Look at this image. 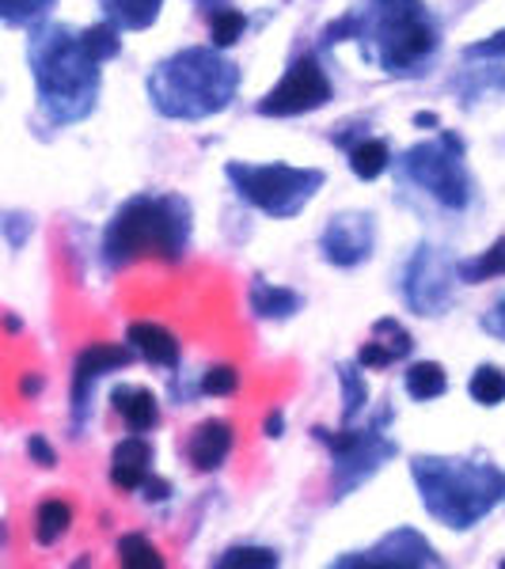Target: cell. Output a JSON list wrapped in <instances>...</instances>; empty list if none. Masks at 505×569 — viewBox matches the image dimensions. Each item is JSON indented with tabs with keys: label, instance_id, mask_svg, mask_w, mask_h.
I'll return each instance as SVG.
<instances>
[{
	"label": "cell",
	"instance_id": "obj_30",
	"mask_svg": "<svg viewBox=\"0 0 505 569\" xmlns=\"http://www.w3.org/2000/svg\"><path fill=\"white\" fill-rule=\"evenodd\" d=\"M373 334H377V342L388 345V350H392L400 361L411 357V350H415V338L400 327V319H377L373 323Z\"/></svg>",
	"mask_w": 505,
	"mask_h": 569
},
{
	"label": "cell",
	"instance_id": "obj_13",
	"mask_svg": "<svg viewBox=\"0 0 505 569\" xmlns=\"http://www.w3.org/2000/svg\"><path fill=\"white\" fill-rule=\"evenodd\" d=\"M334 566H357V569H415V566H441L438 551L415 532V528H395L392 535L377 543L373 551H362L354 558H339Z\"/></svg>",
	"mask_w": 505,
	"mask_h": 569
},
{
	"label": "cell",
	"instance_id": "obj_10",
	"mask_svg": "<svg viewBox=\"0 0 505 569\" xmlns=\"http://www.w3.org/2000/svg\"><path fill=\"white\" fill-rule=\"evenodd\" d=\"M453 266L445 263V255L433 248H418L415 255L403 266V300H407L411 312L418 315H441L453 304V278H449Z\"/></svg>",
	"mask_w": 505,
	"mask_h": 569
},
{
	"label": "cell",
	"instance_id": "obj_42",
	"mask_svg": "<svg viewBox=\"0 0 505 569\" xmlns=\"http://www.w3.org/2000/svg\"><path fill=\"white\" fill-rule=\"evenodd\" d=\"M4 540H8V524L0 520V547H4Z\"/></svg>",
	"mask_w": 505,
	"mask_h": 569
},
{
	"label": "cell",
	"instance_id": "obj_20",
	"mask_svg": "<svg viewBox=\"0 0 505 569\" xmlns=\"http://www.w3.org/2000/svg\"><path fill=\"white\" fill-rule=\"evenodd\" d=\"M99 8L118 30H149L160 20L164 0H99Z\"/></svg>",
	"mask_w": 505,
	"mask_h": 569
},
{
	"label": "cell",
	"instance_id": "obj_16",
	"mask_svg": "<svg viewBox=\"0 0 505 569\" xmlns=\"http://www.w3.org/2000/svg\"><path fill=\"white\" fill-rule=\"evenodd\" d=\"M111 406L122 421H126L129 433H149L160 421V403L149 388H137V383H122L111 391Z\"/></svg>",
	"mask_w": 505,
	"mask_h": 569
},
{
	"label": "cell",
	"instance_id": "obj_37",
	"mask_svg": "<svg viewBox=\"0 0 505 569\" xmlns=\"http://www.w3.org/2000/svg\"><path fill=\"white\" fill-rule=\"evenodd\" d=\"M141 494H144V502H164L167 494H172V482L167 479H156V475H144V482H141Z\"/></svg>",
	"mask_w": 505,
	"mask_h": 569
},
{
	"label": "cell",
	"instance_id": "obj_26",
	"mask_svg": "<svg viewBox=\"0 0 505 569\" xmlns=\"http://www.w3.org/2000/svg\"><path fill=\"white\" fill-rule=\"evenodd\" d=\"M122 30L114 27L111 20H103V23H96V27H88V30H80V42H84V50L91 53V58L103 65V61H111V58H118L122 53Z\"/></svg>",
	"mask_w": 505,
	"mask_h": 569
},
{
	"label": "cell",
	"instance_id": "obj_41",
	"mask_svg": "<svg viewBox=\"0 0 505 569\" xmlns=\"http://www.w3.org/2000/svg\"><path fill=\"white\" fill-rule=\"evenodd\" d=\"M20 327H23V323L15 319V315H4V330H12V334H15V330H20Z\"/></svg>",
	"mask_w": 505,
	"mask_h": 569
},
{
	"label": "cell",
	"instance_id": "obj_36",
	"mask_svg": "<svg viewBox=\"0 0 505 569\" xmlns=\"http://www.w3.org/2000/svg\"><path fill=\"white\" fill-rule=\"evenodd\" d=\"M479 323H483L487 334H494L498 342H505V300H498V304H494L491 312H487Z\"/></svg>",
	"mask_w": 505,
	"mask_h": 569
},
{
	"label": "cell",
	"instance_id": "obj_19",
	"mask_svg": "<svg viewBox=\"0 0 505 569\" xmlns=\"http://www.w3.org/2000/svg\"><path fill=\"white\" fill-rule=\"evenodd\" d=\"M346 164L357 179L365 182L380 179V175L392 167V149H388V141H380V137H362V141L346 144Z\"/></svg>",
	"mask_w": 505,
	"mask_h": 569
},
{
	"label": "cell",
	"instance_id": "obj_31",
	"mask_svg": "<svg viewBox=\"0 0 505 569\" xmlns=\"http://www.w3.org/2000/svg\"><path fill=\"white\" fill-rule=\"evenodd\" d=\"M240 388V368L236 365H213L210 372L202 376V395H213V399H225Z\"/></svg>",
	"mask_w": 505,
	"mask_h": 569
},
{
	"label": "cell",
	"instance_id": "obj_3",
	"mask_svg": "<svg viewBox=\"0 0 505 569\" xmlns=\"http://www.w3.org/2000/svg\"><path fill=\"white\" fill-rule=\"evenodd\" d=\"M190 243V205L179 194H137L111 217L103 232V263L111 270L160 258L179 263Z\"/></svg>",
	"mask_w": 505,
	"mask_h": 569
},
{
	"label": "cell",
	"instance_id": "obj_38",
	"mask_svg": "<svg viewBox=\"0 0 505 569\" xmlns=\"http://www.w3.org/2000/svg\"><path fill=\"white\" fill-rule=\"evenodd\" d=\"M263 433L270 437V441H278V437L286 433V418H281V410L266 414V421H263Z\"/></svg>",
	"mask_w": 505,
	"mask_h": 569
},
{
	"label": "cell",
	"instance_id": "obj_1",
	"mask_svg": "<svg viewBox=\"0 0 505 569\" xmlns=\"http://www.w3.org/2000/svg\"><path fill=\"white\" fill-rule=\"evenodd\" d=\"M30 76H35L38 111L50 126H73L96 111L99 99V61L84 50L80 35L61 23H35L27 42Z\"/></svg>",
	"mask_w": 505,
	"mask_h": 569
},
{
	"label": "cell",
	"instance_id": "obj_14",
	"mask_svg": "<svg viewBox=\"0 0 505 569\" xmlns=\"http://www.w3.org/2000/svg\"><path fill=\"white\" fill-rule=\"evenodd\" d=\"M228 448H232V426L220 418H210L190 433L187 459L194 471H217V467L228 459Z\"/></svg>",
	"mask_w": 505,
	"mask_h": 569
},
{
	"label": "cell",
	"instance_id": "obj_5",
	"mask_svg": "<svg viewBox=\"0 0 505 569\" xmlns=\"http://www.w3.org/2000/svg\"><path fill=\"white\" fill-rule=\"evenodd\" d=\"M354 38L392 76L422 73L438 50V27L426 0H365L362 12H354Z\"/></svg>",
	"mask_w": 505,
	"mask_h": 569
},
{
	"label": "cell",
	"instance_id": "obj_11",
	"mask_svg": "<svg viewBox=\"0 0 505 569\" xmlns=\"http://www.w3.org/2000/svg\"><path fill=\"white\" fill-rule=\"evenodd\" d=\"M377 248V220L369 213H339L319 236V251L331 266H362Z\"/></svg>",
	"mask_w": 505,
	"mask_h": 569
},
{
	"label": "cell",
	"instance_id": "obj_2",
	"mask_svg": "<svg viewBox=\"0 0 505 569\" xmlns=\"http://www.w3.org/2000/svg\"><path fill=\"white\" fill-rule=\"evenodd\" d=\"M236 91H240V68L202 46L172 53L149 73L152 111L175 122L213 118L232 103Z\"/></svg>",
	"mask_w": 505,
	"mask_h": 569
},
{
	"label": "cell",
	"instance_id": "obj_22",
	"mask_svg": "<svg viewBox=\"0 0 505 569\" xmlns=\"http://www.w3.org/2000/svg\"><path fill=\"white\" fill-rule=\"evenodd\" d=\"M491 278H505V236L491 243V251H483L479 258H464L456 263V281L464 284H483Z\"/></svg>",
	"mask_w": 505,
	"mask_h": 569
},
{
	"label": "cell",
	"instance_id": "obj_15",
	"mask_svg": "<svg viewBox=\"0 0 505 569\" xmlns=\"http://www.w3.org/2000/svg\"><path fill=\"white\" fill-rule=\"evenodd\" d=\"M152 471V444L141 433L126 437V441L114 444L111 459V482L118 490H141L144 475Z\"/></svg>",
	"mask_w": 505,
	"mask_h": 569
},
{
	"label": "cell",
	"instance_id": "obj_39",
	"mask_svg": "<svg viewBox=\"0 0 505 569\" xmlns=\"http://www.w3.org/2000/svg\"><path fill=\"white\" fill-rule=\"evenodd\" d=\"M20 391H23V399H35L38 391H42V376H35V372L23 376V380H20Z\"/></svg>",
	"mask_w": 505,
	"mask_h": 569
},
{
	"label": "cell",
	"instance_id": "obj_9",
	"mask_svg": "<svg viewBox=\"0 0 505 569\" xmlns=\"http://www.w3.org/2000/svg\"><path fill=\"white\" fill-rule=\"evenodd\" d=\"M331 96L334 88L324 73V61H319L316 53H304V58H296L293 65L286 68V76L258 99L255 111L263 114V118H296V114L327 106Z\"/></svg>",
	"mask_w": 505,
	"mask_h": 569
},
{
	"label": "cell",
	"instance_id": "obj_23",
	"mask_svg": "<svg viewBox=\"0 0 505 569\" xmlns=\"http://www.w3.org/2000/svg\"><path fill=\"white\" fill-rule=\"evenodd\" d=\"M68 524H73V509H68L65 502H58V497L42 502V505H38V513H35V540H38V547H53V543H58L61 535L68 532Z\"/></svg>",
	"mask_w": 505,
	"mask_h": 569
},
{
	"label": "cell",
	"instance_id": "obj_18",
	"mask_svg": "<svg viewBox=\"0 0 505 569\" xmlns=\"http://www.w3.org/2000/svg\"><path fill=\"white\" fill-rule=\"evenodd\" d=\"M251 312L258 315V319H289V315L301 312V292L293 289H281V284H270L263 278L251 281Z\"/></svg>",
	"mask_w": 505,
	"mask_h": 569
},
{
	"label": "cell",
	"instance_id": "obj_35",
	"mask_svg": "<svg viewBox=\"0 0 505 569\" xmlns=\"http://www.w3.org/2000/svg\"><path fill=\"white\" fill-rule=\"evenodd\" d=\"M27 456L35 459L38 467H58V452H53V444L46 441V437H30L27 441Z\"/></svg>",
	"mask_w": 505,
	"mask_h": 569
},
{
	"label": "cell",
	"instance_id": "obj_25",
	"mask_svg": "<svg viewBox=\"0 0 505 569\" xmlns=\"http://www.w3.org/2000/svg\"><path fill=\"white\" fill-rule=\"evenodd\" d=\"M468 395L479 406H498L505 403V372L498 365H479L468 380Z\"/></svg>",
	"mask_w": 505,
	"mask_h": 569
},
{
	"label": "cell",
	"instance_id": "obj_24",
	"mask_svg": "<svg viewBox=\"0 0 505 569\" xmlns=\"http://www.w3.org/2000/svg\"><path fill=\"white\" fill-rule=\"evenodd\" d=\"M243 30H248V15L240 12V8L232 4H220L210 12V38L217 50H228V46H236L243 38Z\"/></svg>",
	"mask_w": 505,
	"mask_h": 569
},
{
	"label": "cell",
	"instance_id": "obj_29",
	"mask_svg": "<svg viewBox=\"0 0 505 569\" xmlns=\"http://www.w3.org/2000/svg\"><path fill=\"white\" fill-rule=\"evenodd\" d=\"M118 558H122V566H129V569H164V555H160L144 535H122Z\"/></svg>",
	"mask_w": 505,
	"mask_h": 569
},
{
	"label": "cell",
	"instance_id": "obj_28",
	"mask_svg": "<svg viewBox=\"0 0 505 569\" xmlns=\"http://www.w3.org/2000/svg\"><path fill=\"white\" fill-rule=\"evenodd\" d=\"M339 380H342V421L354 426V418L365 410V403H369V388H365L362 372H357L354 365H342Z\"/></svg>",
	"mask_w": 505,
	"mask_h": 569
},
{
	"label": "cell",
	"instance_id": "obj_33",
	"mask_svg": "<svg viewBox=\"0 0 505 569\" xmlns=\"http://www.w3.org/2000/svg\"><path fill=\"white\" fill-rule=\"evenodd\" d=\"M395 353L388 350V345H380V342H365L362 345V353H357V365L362 368H377V372H384L388 365H395Z\"/></svg>",
	"mask_w": 505,
	"mask_h": 569
},
{
	"label": "cell",
	"instance_id": "obj_32",
	"mask_svg": "<svg viewBox=\"0 0 505 569\" xmlns=\"http://www.w3.org/2000/svg\"><path fill=\"white\" fill-rule=\"evenodd\" d=\"M217 566H251V569H270V566H278V555L274 551H266V547H232V551H225V555L217 558Z\"/></svg>",
	"mask_w": 505,
	"mask_h": 569
},
{
	"label": "cell",
	"instance_id": "obj_27",
	"mask_svg": "<svg viewBox=\"0 0 505 569\" xmlns=\"http://www.w3.org/2000/svg\"><path fill=\"white\" fill-rule=\"evenodd\" d=\"M58 0H0V23L8 27H35L50 15Z\"/></svg>",
	"mask_w": 505,
	"mask_h": 569
},
{
	"label": "cell",
	"instance_id": "obj_7",
	"mask_svg": "<svg viewBox=\"0 0 505 569\" xmlns=\"http://www.w3.org/2000/svg\"><path fill=\"white\" fill-rule=\"evenodd\" d=\"M403 175L445 210H468L471 205V175L468 164H464V141L449 129L438 141H422L403 152Z\"/></svg>",
	"mask_w": 505,
	"mask_h": 569
},
{
	"label": "cell",
	"instance_id": "obj_40",
	"mask_svg": "<svg viewBox=\"0 0 505 569\" xmlns=\"http://www.w3.org/2000/svg\"><path fill=\"white\" fill-rule=\"evenodd\" d=\"M415 126H422V129H438V114H430V111L415 114Z\"/></svg>",
	"mask_w": 505,
	"mask_h": 569
},
{
	"label": "cell",
	"instance_id": "obj_17",
	"mask_svg": "<svg viewBox=\"0 0 505 569\" xmlns=\"http://www.w3.org/2000/svg\"><path fill=\"white\" fill-rule=\"evenodd\" d=\"M126 342L134 345V353H141L149 365H160V368L179 365V342H175L172 330H164L160 323H144V319L129 323Z\"/></svg>",
	"mask_w": 505,
	"mask_h": 569
},
{
	"label": "cell",
	"instance_id": "obj_4",
	"mask_svg": "<svg viewBox=\"0 0 505 569\" xmlns=\"http://www.w3.org/2000/svg\"><path fill=\"white\" fill-rule=\"evenodd\" d=\"M411 479L422 494L426 513L453 532L476 528L494 505L505 502V475L494 464L418 456L411 464Z\"/></svg>",
	"mask_w": 505,
	"mask_h": 569
},
{
	"label": "cell",
	"instance_id": "obj_34",
	"mask_svg": "<svg viewBox=\"0 0 505 569\" xmlns=\"http://www.w3.org/2000/svg\"><path fill=\"white\" fill-rule=\"evenodd\" d=\"M464 58H505V30L483 38V42H471L468 50H464Z\"/></svg>",
	"mask_w": 505,
	"mask_h": 569
},
{
	"label": "cell",
	"instance_id": "obj_21",
	"mask_svg": "<svg viewBox=\"0 0 505 569\" xmlns=\"http://www.w3.org/2000/svg\"><path fill=\"white\" fill-rule=\"evenodd\" d=\"M403 388L415 403H430V399L445 395L449 391V372L438 365V361H415L403 376Z\"/></svg>",
	"mask_w": 505,
	"mask_h": 569
},
{
	"label": "cell",
	"instance_id": "obj_12",
	"mask_svg": "<svg viewBox=\"0 0 505 569\" xmlns=\"http://www.w3.org/2000/svg\"><path fill=\"white\" fill-rule=\"evenodd\" d=\"M134 365V345H118V342H91L80 350L73 365V421L88 418V406H91V388L103 380L106 372L114 368H126Z\"/></svg>",
	"mask_w": 505,
	"mask_h": 569
},
{
	"label": "cell",
	"instance_id": "obj_8",
	"mask_svg": "<svg viewBox=\"0 0 505 569\" xmlns=\"http://www.w3.org/2000/svg\"><path fill=\"white\" fill-rule=\"evenodd\" d=\"M319 444L331 448V497L342 502L346 494H354L357 486L373 479L388 459L395 456V444L380 433V421H373L369 429H342V433H331V429L316 426L312 429Z\"/></svg>",
	"mask_w": 505,
	"mask_h": 569
},
{
	"label": "cell",
	"instance_id": "obj_6",
	"mask_svg": "<svg viewBox=\"0 0 505 569\" xmlns=\"http://www.w3.org/2000/svg\"><path fill=\"white\" fill-rule=\"evenodd\" d=\"M225 175L232 190L251 205V210L266 213V217L289 220L324 190L327 175L319 167H289V164H243V160H228Z\"/></svg>",
	"mask_w": 505,
	"mask_h": 569
}]
</instances>
